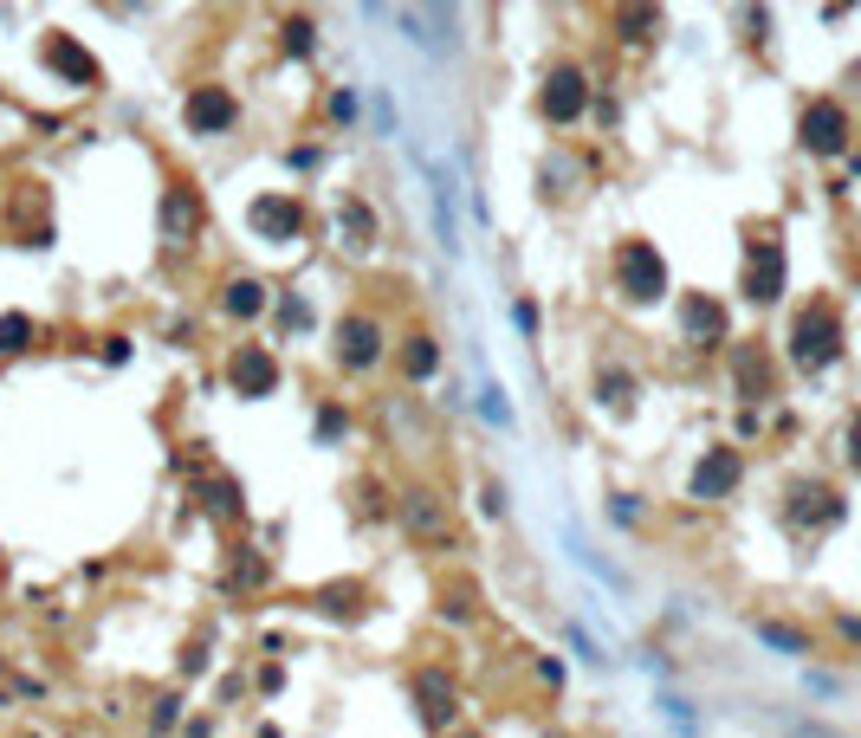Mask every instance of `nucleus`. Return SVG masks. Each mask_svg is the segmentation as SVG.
<instances>
[{
    "label": "nucleus",
    "instance_id": "obj_13",
    "mask_svg": "<svg viewBox=\"0 0 861 738\" xmlns=\"http://www.w3.org/2000/svg\"><path fill=\"white\" fill-rule=\"evenodd\" d=\"M227 389L246 395V402L272 395L279 389V357H272L266 344H234V357H227Z\"/></svg>",
    "mask_w": 861,
    "mask_h": 738
},
{
    "label": "nucleus",
    "instance_id": "obj_19",
    "mask_svg": "<svg viewBox=\"0 0 861 738\" xmlns=\"http://www.w3.org/2000/svg\"><path fill=\"white\" fill-rule=\"evenodd\" d=\"M680 331H687L693 344H719V337H726V305H719L713 292H687L680 298Z\"/></svg>",
    "mask_w": 861,
    "mask_h": 738
},
{
    "label": "nucleus",
    "instance_id": "obj_8",
    "mask_svg": "<svg viewBox=\"0 0 861 738\" xmlns=\"http://www.w3.org/2000/svg\"><path fill=\"white\" fill-rule=\"evenodd\" d=\"M408 700L421 706V726H428V732H454V719H460V680L447 674V667H415V674H408Z\"/></svg>",
    "mask_w": 861,
    "mask_h": 738
},
{
    "label": "nucleus",
    "instance_id": "obj_39",
    "mask_svg": "<svg viewBox=\"0 0 861 738\" xmlns=\"http://www.w3.org/2000/svg\"><path fill=\"white\" fill-rule=\"evenodd\" d=\"M570 648H577V654H583V661H590V667H603V661H609V654H603V648H596V641H590V635H583V628H577V622H570Z\"/></svg>",
    "mask_w": 861,
    "mask_h": 738
},
{
    "label": "nucleus",
    "instance_id": "obj_31",
    "mask_svg": "<svg viewBox=\"0 0 861 738\" xmlns=\"http://www.w3.org/2000/svg\"><path fill=\"white\" fill-rule=\"evenodd\" d=\"M285 52H292V59H311V52H318V20H311V13H292V20H285Z\"/></svg>",
    "mask_w": 861,
    "mask_h": 738
},
{
    "label": "nucleus",
    "instance_id": "obj_44",
    "mask_svg": "<svg viewBox=\"0 0 861 738\" xmlns=\"http://www.w3.org/2000/svg\"><path fill=\"white\" fill-rule=\"evenodd\" d=\"M447 738H486V732H473V726H460V732H447Z\"/></svg>",
    "mask_w": 861,
    "mask_h": 738
},
{
    "label": "nucleus",
    "instance_id": "obj_7",
    "mask_svg": "<svg viewBox=\"0 0 861 738\" xmlns=\"http://www.w3.org/2000/svg\"><path fill=\"white\" fill-rule=\"evenodd\" d=\"M39 65H46V72H59L72 91H98V85H104L98 52H85V46H78V33H65V26H52V33L39 39Z\"/></svg>",
    "mask_w": 861,
    "mask_h": 738
},
{
    "label": "nucleus",
    "instance_id": "obj_30",
    "mask_svg": "<svg viewBox=\"0 0 861 738\" xmlns=\"http://www.w3.org/2000/svg\"><path fill=\"white\" fill-rule=\"evenodd\" d=\"M628 395H635V376H628V369H603V382H596V402H603L609 415H622Z\"/></svg>",
    "mask_w": 861,
    "mask_h": 738
},
{
    "label": "nucleus",
    "instance_id": "obj_36",
    "mask_svg": "<svg viewBox=\"0 0 861 738\" xmlns=\"http://www.w3.org/2000/svg\"><path fill=\"white\" fill-rule=\"evenodd\" d=\"M609 525H641V499L635 492H609Z\"/></svg>",
    "mask_w": 861,
    "mask_h": 738
},
{
    "label": "nucleus",
    "instance_id": "obj_38",
    "mask_svg": "<svg viewBox=\"0 0 861 738\" xmlns=\"http://www.w3.org/2000/svg\"><path fill=\"white\" fill-rule=\"evenodd\" d=\"M149 719H156V732H169L175 719H182V693H162V700H156V713H149Z\"/></svg>",
    "mask_w": 861,
    "mask_h": 738
},
{
    "label": "nucleus",
    "instance_id": "obj_42",
    "mask_svg": "<svg viewBox=\"0 0 861 738\" xmlns=\"http://www.w3.org/2000/svg\"><path fill=\"white\" fill-rule=\"evenodd\" d=\"M849 467L861 473V408H855V421H849Z\"/></svg>",
    "mask_w": 861,
    "mask_h": 738
},
{
    "label": "nucleus",
    "instance_id": "obj_18",
    "mask_svg": "<svg viewBox=\"0 0 861 738\" xmlns=\"http://www.w3.org/2000/svg\"><path fill=\"white\" fill-rule=\"evenodd\" d=\"M266 305H272V285H266V279H253V272H234V279L221 285V311H227L234 324L266 318Z\"/></svg>",
    "mask_w": 861,
    "mask_h": 738
},
{
    "label": "nucleus",
    "instance_id": "obj_43",
    "mask_svg": "<svg viewBox=\"0 0 861 738\" xmlns=\"http://www.w3.org/2000/svg\"><path fill=\"white\" fill-rule=\"evenodd\" d=\"M104 363H130V337H111V344H104Z\"/></svg>",
    "mask_w": 861,
    "mask_h": 738
},
{
    "label": "nucleus",
    "instance_id": "obj_26",
    "mask_svg": "<svg viewBox=\"0 0 861 738\" xmlns=\"http://www.w3.org/2000/svg\"><path fill=\"white\" fill-rule=\"evenodd\" d=\"M473 408H480V415H486V428H492V434H512V428H518L512 402H505V389H499V382H492V376H480V395H473Z\"/></svg>",
    "mask_w": 861,
    "mask_h": 738
},
{
    "label": "nucleus",
    "instance_id": "obj_1",
    "mask_svg": "<svg viewBox=\"0 0 861 738\" xmlns=\"http://www.w3.org/2000/svg\"><path fill=\"white\" fill-rule=\"evenodd\" d=\"M615 292L628 298V305H661L667 292H674V279H667V253L654 240H615Z\"/></svg>",
    "mask_w": 861,
    "mask_h": 738
},
{
    "label": "nucleus",
    "instance_id": "obj_20",
    "mask_svg": "<svg viewBox=\"0 0 861 738\" xmlns=\"http://www.w3.org/2000/svg\"><path fill=\"white\" fill-rule=\"evenodd\" d=\"M376 234H382L376 208H369L363 195H344V208H337V246H344V253H369Z\"/></svg>",
    "mask_w": 861,
    "mask_h": 738
},
{
    "label": "nucleus",
    "instance_id": "obj_21",
    "mask_svg": "<svg viewBox=\"0 0 861 738\" xmlns=\"http://www.w3.org/2000/svg\"><path fill=\"white\" fill-rule=\"evenodd\" d=\"M395 357H402V376L408 382H428V376H441V337H434V331H408Z\"/></svg>",
    "mask_w": 861,
    "mask_h": 738
},
{
    "label": "nucleus",
    "instance_id": "obj_37",
    "mask_svg": "<svg viewBox=\"0 0 861 738\" xmlns=\"http://www.w3.org/2000/svg\"><path fill=\"white\" fill-rule=\"evenodd\" d=\"M318 162H324L318 143H292V149H285V169H318Z\"/></svg>",
    "mask_w": 861,
    "mask_h": 738
},
{
    "label": "nucleus",
    "instance_id": "obj_14",
    "mask_svg": "<svg viewBox=\"0 0 861 738\" xmlns=\"http://www.w3.org/2000/svg\"><path fill=\"white\" fill-rule=\"evenodd\" d=\"M156 221H162V240L169 246H188V240H201V227H208V201H201L195 188H162Z\"/></svg>",
    "mask_w": 861,
    "mask_h": 738
},
{
    "label": "nucleus",
    "instance_id": "obj_17",
    "mask_svg": "<svg viewBox=\"0 0 861 738\" xmlns=\"http://www.w3.org/2000/svg\"><path fill=\"white\" fill-rule=\"evenodd\" d=\"M732 382H738L745 402H771V395H777L771 350H764V344H732Z\"/></svg>",
    "mask_w": 861,
    "mask_h": 738
},
{
    "label": "nucleus",
    "instance_id": "obj_32",
    "mask_svg": "<svg viewBox=\"0 0 861 738\" xmlns=\"http://www.w3.org/2000/svg\"><path fill=\"white\" fill-rule=\"evenodd\" d=\"M654 706H661V719H667V726H674L680 738H693V732H700V713H693V700H680V693H661Z\"/></svg>",
    "mask_w": 861,
    "mask_h": 738
},
{
    "label": "nucleus",
    "instance_id": "obj_27",
    "mask_svg": "<svg viewBox=\"0 0 861 738\" xmlns=\"http://www.w3.org/2000/svg\"><path fill=\"white\" fill-rule=\"evenodd\" d=\"M609 26L628 39V46H641V39H654V26H661V7H615Z\"/></svg>",
    "mask_w": 861,
    "mask_h": 738
},
{
    "label": "nucleus",
    "instance_id": "obj_5",
    "mask_svg": "<svg viewBox=\"0 0 861 738\" xmlns=\"http://www.w3.org/2000/svg\"><path fill=\"white\" fill-rule=\"evenodd\" d=\"M331 344H337V369H344V376H369V369L382 363V344H389V331H382L376 311H344Z\"/></svg>",
    "mask_w": 861,
    "mask_h": 738
},
{
    "label": "nucleus",
    "instance_id": "obj_35",
    "mask_svg": "<svg viewBox=\"0 0 861 738\" xmlns=\"http://www.w3.org/2000/svg\"><path fill=\"white\" fill-rule=\"evenodd\" d=\"M344 434H350V415H344L337 402H324V415H318V441L331 447V441H344Z\"/></svg>",
    "mask_w": 861,
    "mask_h": 738
},
{
    "label": "nucleus",
    "instance_id": "obj_4",
    "mask_svg": "<svg viewBox=\"0 0 861 738\" xmlns=\"http://www.w3.org/2000/svg\"><path fill=\"white\" fill-rule=\"evenodd\" d=\"M590 72H583V65H551V72H544V85H538V117L551 123V130H570V123H577L583 111H590Z\"/></svg>",
    "mask_w": 861,
    "mask_h": 738
},
{
    "label": "nucleus",
    "instance_id": "obj_9",
    "mask_svg": "<svg viewBox=\"0 0 861 738\" xmlns=\"http://www.w3.org/2000/svg\"><path fill=\"white\" fill-rule=\"evenodd\" d=\"M738 480H745V454L738 447H706L700 460H693V473H687V499H700V505H719V499H732Z\"/></svg>",
    "mask_w": 861,
    "mask_h": 738
},
{
    "label": "nucleus",
    "instance_id": "obj_41",
    "mask_svg": "<svg viewBox=\"0 0 861 738\" xmlns=\"http://www.w3.org/2000/svg\"><path fill=\"white\" fill-rule=\"evenodd\" d=\"M480 505H486V518H505V486H486Z\"/></svg>",
    "mask_w": 861,
    "mask_h": 738
},
{
    "label": "nucleus",
    "instance_id": "obj_15",
    "mask_svg": "<svg viewBox=\"0 0 861 738\" xmlns=\"http://www.w3.org/2000/svg\"><path fill=\"white\" fill-rule=\"evenodd\" d=\"M745 298L751 305H777V298H784V246L777 240L745 246Z\"/></svg>",
    "mask_w": 861,
    "mask_h": 738
},
{
    "label": "nucleus",
    "instance_id": "obj_22",
    "mask_svg": "<svg viewBox=\"0 0 861 738\" xmlns=\"http://www.w3.org/2000/svg\"><path fill=\"white\" fill-rule=\"evenodd\" d=\"M272 583V564H266V551H253V544H240L234 551V564H227V590L246 596V590H266Z\"/></svg>",
    "mask_w": 861,
    "mask_h": 738
},
{
    "label": "nucleus",
    "instance_id": "obj_29",
    "mask_svg": "<svg viewBox=\"0 0 861 738\" xmlns=\"http://www.w3.org/2000/svg\"><path fill=\"white\" fill-rule=\"evenodd\" d=\"M758 641H764V648H777V654H790V661H803V654H810V635H803V628H790V622H758Z\"/></svg>",
    "mask_w": 861,
    "mask_h": 738
},
{
    "label": "nucleus",
    "instance_id": "obj_33",
    "mask_svg": "<svg viewBox=\"0 0 861 738\" xmlns=\"http://www.w3.org/2000/svg\"><path fill=\"white\" fill-rule=\"evenodd\" d=\"M324 117H331V123H357L363 117V91L357 85H337L331 98H324Z\"/></svg>",
    "mask_w": 861,
    "mask_h": 738
},
{
    "label": "nucleus",
    "instance_id": "obj_25",
    "mask_svg": "<svg viewBox=\"0 0 861 738\" xmlns=\"http://www.w3.org/2000/svg\"><path fill=\"white\" fill-rule=\"evenodd\" d=\"M311 609L331 615V622H357V615H363V590H357V583H331V590L311 596Z\"/></svg>",
    "mask_w": 861,
    "mask_h": 738
},
{
    "label": "nucleus",
    "instance_id": "obj_40",
    "mask_svg": "<svg viewBox=\"0 0 861 738\" xmlns=\"http://www.w3.org/2000/svg\"><path fill=\"white\" fill-rule=\"evenodd\" d=\"M512 318H518L525 337H538V305H531V298H512Z\"/></svg>",
    "mask_w": 861,
    "mask_h": 738
},
{
    "label": "nucleus",
    "instance_id": "obj_28",
    "mask_svg": "<svg viewBox=\"0 0 861 738\" xmlns=\"http://www.w3.org/2000/svg\"><path fill=\"white\" fill-rule=\"evenodd\" d=\"M39 324L26 318V311H0V357H20V350H33Z\"/></svg>",
    "mask_w": 861,
    "mask_h": 738
},
{
    "label": "nucleus",
    "instance_id": "obj_24",
    "mask_svg": "<svg viewBox=\"0 0 861 738\" xmlns=\"http://www.w3.org/2000/svg\"><path fill=\"white\" fill-rule=\"evenodd\" d=\"M195 492H201V505H208L214 518H240V512H246V499H240V480H227V473H208V480H201Z\"/></svg>",
    "mask_w": 861,
    "mask_h": 738
},
{
    "label": "nucleus",
    "instance_id": "obj_11",
    "mask_svg": "<svg viewBox=\"0 0 861 738\" xmlns=\"http://www.w3.org/2000/svg\"><path fill=\"white\" fill-rule=\"evenodd\" d=\"M797 143L810 149V156H842V149H849V111H842L836 98H816V104H803Z\"/></svg>",
    "mask_w": 861,
    "mask_h": 738
},
{
    "label": "nucleus",
    "instance_id": "obj_3",
    "mask_svg": "<svg viewBox=\"0 0 861 738\" xmlns=\"http://www.w3.org/2000/svg\"><path fill=\"white\" fill-rule=\"evenodd\" d=\"M389 20L402 26V39L415 52H428V59H454V52L467 46V20H460V7H395Z\"/></svg>",
    "mask_w": 861,
    "mask_h": 738
},
{
    "label": "nucleus",
    "instance_id": "obj_12",
    "mask_svg": "<svg viewBox=\"0 0 861 738\" xmlns=\"http://www.w3.org/2000/svg\"><path fill=\"white\" fill-rule=\"evenodd\" d=\"M182 123L195 136H227L240 123V98L227 85H195V91H188V104H182Z\"/></svg>",
    "mask_w": 861,
    "mask_h": 738
},
{
    "label": "nucleus",
    "instance_id": "obj_34",
    "mask_svg": "<svg viewBox=\"0 0 861 738\" xmlns=\"http://www.w3.org/2000/svg\"><path fill=\"white\" fill-rule=\"evenodd\" d=\"M279 324H285V331H311V305L298 292H285L279 298Z\"/></svg>",
    "mask_w": 861,
    "mask_h": 738
},
{
    "label": "nucleus",
    "instance_id": "obj_16",
    "mask_svg": "<svg viewBox=\"0 0 861 738\" xmlns=\"http://www.w3.org/2000/svg\"><path fill=\"white\" fill-rule=\"evenodd\" d=\"M421 175H428V201H434V240H441L447 259H460V221H454V175H447V162L421 156Z\"/></svg>",
    "mask_w": 861,
    "mask_h": 738
},
{
    "label": "nucleus",
    "instance_id": "obj_23",
    "mask_svg": "<svg viewBox=\"0 0 861 738\" xmlns=\"http://www.w3.org/2000/svg\"><path fill=\"white\" fill-rule=\"evenodd\" d=\"M402 525H408V531H421V538H434V531H441V499H434L428 486L402 492Z\"/></svg>",
    "mask_w": 861,
    "mask_h": 738
},
{
    "label": "nucleus",
    "instance_id": "obj_6",
    "mask_svg": "<svg viewBox=\"0 0 861 738\" xmlns=\"http://www.w3.org/2000/svg\"><path fill=\"white\" fill-rule=\"evenodd\" d=\"M305 195H253L246 201V227H253V240H266V246H292V240H305Z\"/></svg>",
    "mask_w": 861,
    "mask_h": 738
},
{
    "label": "nucleus",
    "instance_id": "obj_2",
    "mask_svg": "<svg viewBox=\"0 0 861 738\" xmlns=\"http://www.w3.org/2000/svg\"><path fill=\"white\" fill-rule=\"evenodd\" d=\"M836 357H842V311L823 305V298H810V305L797 311V324H790V363H797L803 376H823Z\"/></svg>",
    "mask_w": 861,
    "mask_h": 738
},
{
    "label": "nucleus",
    "instance_id": "obj_10",
    "mask_svg": "<svg viewBox=\"0 0 861 738\" xmlns=\"http://www.w3.org/2000/svg\"><path fill=\"white\" fill-rule=\"evenodd\" d=\"M784 518L797 531H829V525H842V492L823 480H797L784 492Z\"/></svg>",
    "mask_w": 861,
    "mask_h": 738
}]
</instances>
